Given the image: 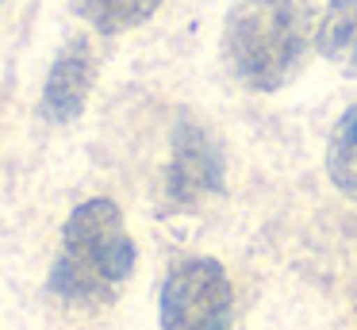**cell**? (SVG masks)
Returning <instances> with one entry per match:
<instances>
[{"label": "cell", "mask_w": 357, "mask_h": 330, "mask_svg": "<svg viewBox=\"0 0 357 330\" xmlns=\"http://www.w3.org/2000/svg\"><path fill=\"white\" fill-rule=\"evenodd\" d=\"M326 173L342 196L357 200V104H349L338 115L326 142Z\"/></svg>", "instance_id": "obj_7"}, {"label": "cell", "mask_w": 357, "mask_h": 330, "mask_svg": "<svg viewBox=\"0 0 357 330\" xmlns=\"http://www.w3.org/2000/svg\"><path fill=\"white\" fill-rule=\"evenodd\" d=\"M315 46L331 66L357 77V0H331L319 20Z\"/></svg>", "instance_id": "obj_6"}, {"label": "cell", "mask_w": 357, "mask_h": 330, "mask_svg": "<svg viewBox=\"0 0 357 330\" xmlns=\"http://www.w3.org/2000/svg\"><path fill=\"white\" fill-rule=\"evenodd\" d=\"M135 238L127 234L116 200L93 196L70 211L62 227V246L50 265V292L66 307L100 311L116 303L127 276L135 273Z\"/></svg>", "instance_id": "obj_1"}, {"label": "cell", "mask_w": 357, "mask_h": 330, "mask_svg": "<svg viewBox=\"0 0 357 330\" xmlns=\"http://www.w3.org/2000/svg\"><path fill=\"white\" fill-rule=\"evenodd\" d=\"M96 81V54L93 43L85 35H73L70 43L58 50V58L50 61L47 84H43V115L50 123H73L89 104V92Z\"/></svg>", "instance_id": "obj_5"}, {"label": "cell", "mask_w": 357, "mask_h": 330, "mask_svg": "<svg viewBox=\"0 0 357 330\" xmlns=\"http://www.w3.org/2000/svg\"><path fill=\"white\" fill-rule=\"evenodd\" d=\"M307 50L303 0H238L223 23V58L250 92H277Z\"/></svg>", "instance_id": "obj_2"}, {"label": "cell", "mask_w": 357, "mask_h": 330, "mask_svg": "<svg viewBox=\"0 0 357 330\" xmlns=\"http://www.w3.org/2000/svg\"><path fill=\"white\" fill-rule=\"evenodd\" d=\"M162 330H234V288L215 257H185L169 269Z\"/></svg>", "instance_id": "obj_3"}, {"label": "cell", "mask_w": 357, "mask_h": 330, "mask_svg": "<svg viewBox=\"0 0 357 330\" xmlns=\"http://www.w3.org/2000/svg\"><path fill=\"white\" fill-rule=\"evenodd\" d=\"M223 177H227V165L215 138L196 119H181L173 127L169 165H165V177H162V207L173 215L196 211L200 204H208L211 196L223 192Z\"/></svg>", "instance_id": "obj_4"}, {"label": "cell", "mask_w": 357, "mask_h": 330, "mask_svg": "<svg viewBox=\"0 0 357 330\" xmlns=\"http://www.w3.org/2000/svg\"><path fill=\"white\" fill-rule=\"evenodd\" d=\"M162 0H73L77 15L93 23L100 35H119V31L142 27L158 12Z\"/></svg>", "instance_id": "obj_8"}]
</instances>
